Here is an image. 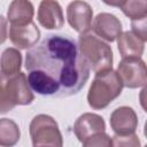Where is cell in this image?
<instances>
[{
    "label": "cell",
    "mask_w": 147,
    "mask_h": 147,
    "mask_svg": "<svg viewBox=\"0 0 147 147\" xmlns=\"http://www.w3.org/2000/svg\"><path fill=\"white\" fill-rule=\"evenodd\" d=\"M28 80L33 92L63 98L77 94L90 77V64L69 36L49 34L25 55Z\"/></svg>",
    "instance_id": "obj_1"
},
{
    "label": "cell",
    "mask_w": 147,
    "mask_h": 147,
    "mask_svg": "<svg viewBox=\"0 0 147 147\" xmlns=\"http://www.w3.org/2000/svg\"><path fill=\"white\" fill-rule=\"evenodd\" d=\"M123 83L117 71L110 69L95 74L90 86L87 102L93 109H103L122 92Z\"/></svg>",
    "instance_id": "obj_2"
},
{
    "label": "cell",
    "mask_w": 147,
    "mask_h": 147,
    "mask_svg": "<svg viewBox=\"0 0 147 147\" xmlns=\"http://www.w3.org/2000/svg\"><path fill=\"white\" fill-rule=\"evenodd\" d=\"M0 90V111L7 113L17 105H30L33 100L32 88L29 85V80L25 74L20 72L7 80L1 79Z\"/></svg>",
    "instance_id": "obj_3"
},
{
    "label": "cell",
    "mask_w": 147,
    "mask_h": 147,
    "mask_svg": "<svg viewBox=\"0 0 147 147\" xmlns=\"http://www.w3.org/2000/svg\"><path fill=\"white\" fill-rule=\"evenodd\" d=\"M78 45L83 56L96 74L111 69L113 51L110 46L100 40L96 36L83 33L79 36Z\"/></svg>",
    "instance_id": "obj_4"
},
{
    "label": "cell",
    "mask_w": 147,
    "mask_h": 147,
    "mask_svg": "<svg viewBox=\"0 0 147 147\" xmlns=\"http://www.w3.org/2000/svg\"><path fill=\"white\" fill-rule=\"evenodd\" d=\"M33 147H62V134L57 123L48 115H38L30 123Z\"/></svg>",
    "instance_id": "obj_5"
},
{
    "label": "cell",
    "mask_w": 147,
    "mask_h": 147,
    "mask_svg": "<svg viewBox=\"0 0 147 147\" xmlns=\"http://www.w3.org/2000/svg\"><path fill=\"white\" fill-rule=\"evenodd\" d=\"M117 74L127 88H137L147 83V65L141 59H123Z\"/></svg>",
    "instance_id": "obj_6"
},
{
    "label": "cell",
    "mask_w": 147,
    "mask_h": 147,
    "mask_svg": "<svg viewBox=\"0 0 147 147\" xmlns=\"http://www.w3.org/2000/svg\"><path fill=\"white\" fill-rule=\"evenodd\" d=\"M67 18L74 30L80 34L92 29L93 10L85 1H72L67 8Z\"/></svg>",
    "instance_id": "obj_7"
},
{
    "label": "cell",
    "mask_w": 147,
    "mask_h": 147,
    "mask_svg": "<svg viewBox=\"0 0 147 147\" xmlns=\"http://www.w3.org/2000/svg\"><path fill=\"white\" fill-rule=\"evenodd\" d=\"M138 125V116L131 107H119L110 115V126L116 136L133 134Z\"/></svg>",
    "instance_id": "obj_8"
},
{
    "label": "cell",
    "mask_w": 147,
    "mask_h": 147,
    "mask_svg": "<svg viewBox=\"0 0 147 147\" xmlns=\"http://www.w3.org/2000/svg\"><path fill=\"white\" fill-rule=\"evenodd\" d=\"M94 33L107 41H115L122 33V24L119 20L109 13L98 14L92 23Z\"/></svg>",
    "instance_id": "obj_9"
},
{
    "label": "cell",
    "mask_w": 147,
    "mask_h": 147,
    "mask_svg": "<svg viewBox=\"0 0 147 147\" xmlns=\"http://www.w3.org/2000/svg\"><path fill=\"white\" fill-rule=\"evenodd\" d=\"M106 124L101 116L96 114L86 113L78 117L74 125V132L79 141H85L87 138L105 132Z\"/></svg>",
    "instance_id": "obj_10"
},
{
    "label": "cell",
    "mask_w": 147,
    "mask_h": 147,
    "mask_svg": "<svg viewBox=\"0 0 147 147\" xmlns=\"http://www.w3.org/2000/svg\"><path fill=\"white\" fill-rule=\"evenodd\" d=\"M40 31L37 25L31 22L26 25H10L9 28V39L18 48L25 49L29 47H34L39 40Z\"/></svg>",
    "instance_id": "obj_11"
},
{
    "label": "cell",
    "mask_w": 147,
    "mask_h": 147,
    "mask_svg": "<svg viewBox=\"0 0 147 147\" xmlns=\"http://www.w3.org/2000/svg\"><path fill=\"white\" fill-rule=\"evenodd\" d=\"M38 22L48 30L61 29L64 24V18L59 2L41 1L38 9Z\"/></svg>",
    "instance_id": "obj_12"
},
{
    "label": "cell",
    "mask_w": 147,
    "mask_h": 147,
    "mask_svg": "<svg viewBox=\"0 0 147 147\" xmlns=\"http://www.w3.org/2000/svg\"><path fill=\"white\" fill-rule=\"evenodd\" d=\"M118 51L123 59H140L144 53V41H141L132 31L123 32L117 40Z\"/></svg>",
    "instance_id": "obj_13"
},
{
    "label": "cell",
    "mask_w": 147,
    "mask_h": 147,
    "mask_svg": "<svg viewBox=\"0 0 147 147\" xmlns=\"http://www.w3.org/2000/svg\"><path fill=\"white\" fill-rule=\"evenodd\" d=\"M8 21L10 25H26L32 22L33 6L29 1H13L8 8Z\"/></svg>",
    "instance_id": "obj_14"
},
{
    "label": "cell",
    "mask_w": 147,
    "mask_h": 147,
    "mask_svg": "<svg viewBox=\"0 0 147 147\" xmlns=\"http://www.w3.org/2000/svg\"><path fill=\"white\" fill-rule=\"evenodd\" d=\"M22 55L16 48H7L1 56V79H6L20 74Z\"/></svg>",
    "instance_id": "obj_15"
},
{
    "label": "cell",
    "mask_w": 147,
    "mask_h": 147,
    "mask_svg": "<svg viewBox=\"0 0 147 147\" xmlns=\"http://www.w3.org/2000/svg\"><path fill=\"white\" fill-rule=\"evenodd\" d=\"M107 5L116 6L122 9V11L131 18V21L139 20L147 15V1H117V2H108Z\"/></svg>",
    "instance_id": "obj_16"
},
{
    "label": "cell",
    "mask_w": 147,
    "mask_h": 147,
    "mask_svg": "<svg viewBox=\"0 0 147 147\" xmlns=\"http://www.w3.org/2000/svg\"><path fill=\"white\" fill-rule=\"evenodd\" d=\"M20 129L17 124L8 118L0 122V145L2 147H13L20 140Z\"/></svg>",
    "instance_id": "obj_17"
},
{
    "label": "cell",
    "mask_w": 147,
    "mask_h": 147,
    "mask_svg": "<svg viewBox=\"0 0 147 147\" xmlns=\"http://www.w3.org/2000/svg\"><path fill=\"white\" fill-rule=\"evenodd\" d=\"M83 147H113V139L105 132L96 133L83 141Z\"/></svg>",
    "instance_id": "obj_18"
},
{
    "label": "cell",
    "mask_w": 147,
    "mask_h": 147,
    "mask_svg": "<svg viewBox=\"0 0 147 147\" xmlns=\"http://www.w3.org/2000/svg\"><path fill=\"white\" fill-rule=\"evenodd\" d=\"M113 147H140V140L134 133L125 137L115 134L113 137Z\"/></svg>",
    "instance_id": "obj_19"
},
{
    "label": "cell",
    "mask_w": 147,
    "mask_h": 147,
    "mask_svg": "<svg viewBox=\"0 0 147 147\" xmlns=\"http://www.w3.org/2000/svg\"><path fill=\"white\" fill-rule=\"evenodd\" d=\"M131 29L141 41H147V15L139 20L131 21Z\"/></svg>",
    "instance_id": "obj_20"
},
{
    "label": "cell",
    "mask_w": 147,
    "mask_h": 147,
    "mask_svg": "<svg viewBox=\"0 0 147 147\" xmlns=\"http://www.w3.org/2000/svg\"><path fill=\"white\" fill-rule=\"evenodd\" d=\"M139 101H140L142 109L147 113V84L144 86V88L141 90V92L139 94Z\"/></svg>",
    "instance_id": "obj_21"
},
{
    "label": "cell",
    "mask_w": 147,
    "mask_h": 147,
    "mask_svg": "<svg viewBox=\"0 0 147 147\" xmlns=\"http://www.w3.org/2000/svg\"><path fill=\"white\" fill-rule=\"evenodd\" d=\"M144 133H145V136H146V138H147V121H146V123H145V127H144Z\"/></svg>",
    "instance_id": "obj_22"
},
{
    "label": "cell",
    "mask_w": 147,
    "mask_h": 147,
    "mask_svg": "<svg viewBox=\"0 0 147 147\" xmlns=\"http://www.w3.org/2000/svg\"><path fill=\"white\" fill-rule=\"evenodd\" d=\"M145 147H147V145H146V146H145Z\"/></svg>",
    "instance_id": "obj_23"
}]
</instances>
